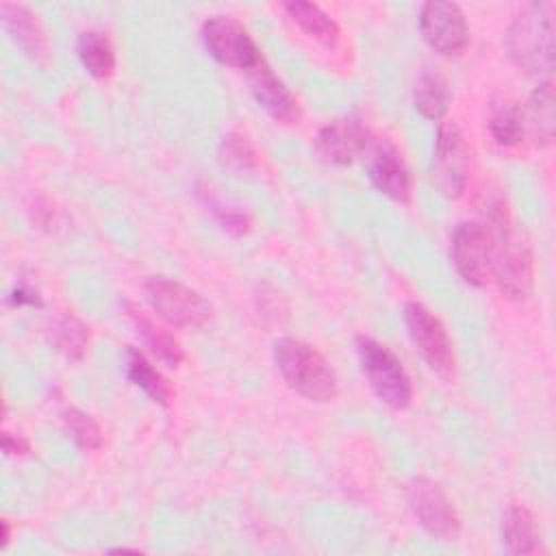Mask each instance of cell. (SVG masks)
I'll return each instance as SVG.
<instances>
[{
	"label": "cell",
	"mask_w": 556,
	"mask_h": 556,
	"mask_svg": "<svg viewBox=\"0 0 556 556\" xmlns=\"http://www.w3.org/2000/svg\"><path fill=\"white\" fill-rule=\"evenodd\" d=\"M274 363L285 382L311 402H330L339 384L330 363L313 345L285 337L274 345Z\"/></svg>",
	"instance_id": "6da1fadb"
},
{
	"label": "cell",
	"mask_w": 556,
	"mask_h": 556,
	"mask_svg": "<svg viewBox=\"0 0 556 556\" xmlns=\"http://www.w3.org/2000/svg\"><path fill=\"white\" fill-rule=\"evenodd\" d=\"M506 50L526 72H549L554 65V4H526L506 30Z\"/></svg>",
	"instance_id": "7a4b0ae2"
},
{
	"label": "cell",
	"mask_w": 556,
	"mask_h": 556,
	"mask_svg": "<svg viewBox=\"0 0 556 556\" xmlns=\"http://www.w3.org/2000/svg\"><path fill=\"white\" fill-rule=\"evenodd\" d=\"M493 228V276L500 285V291L506 298L523 300L532 289V254L528 245L508 228L506 213L502 204H495L491 211Z\"/></svg>",
	"instance_id": "3957f363"
},
{
	"label": "cell",
	"mask_w": 556,
	"mask_h": 556,
	"mask_svg": "<svg viewBox=\"0 0 556 556\" xmlns=\"http://www.w3.org/2000/svg\"><path fill=\"white\" fill-rule=\"evenodd\" d=\"M356 354L361 369L374 393L391 408H406L413 400V384L400 358L371 337H356Z\"/></svg>",
	"instance_id": "277c9868"
},
{
	"label": "cell",
	"mask_w": 556,
	"mask_h": 556,
	"mask_svg": "<svg viewBox=\"0 0 556 556\" xmlns=\"http://www.w3.org/2000/svg\"><path fill=\"white\" fill-rule=\"evenodd\" d=\"M404 324L413 345L417 348L421 358L428 363V367L441 378L452 380L456 371V356L441 319L424 304L406 302Z\"/></svg>",
	"instance_id": "5b68a950"
},
{
	"label": "cell",
	"mask_w": 556,
	"mask_h": 556,
	"mask_svg": "<svg viewBox=\"0 0 556 556\" xmlns=\"http://www.w3.org/2000/svg\"><path fill=\"white\" fill-rule=\"evenodd\" d=\"M143 289H146V298H148L152 311L172 326L200 328L213 315L211 304L198 291H193L176 280H169L163 276H152L146 280Z\"/></svg>",
	"instance_id": "8992f818"
},
{
	"label": "cell",
	"mask_w": 556,
	"mask_h": 556,
	"mask_svg": "<svg viewBox=\"0 0 556 556\" xmlns=\"http://www.w3.org/2000/svg\"><path fill=\"white\" fill-rule=\"evenodd\" d=\"M202 41L215 61L241 72H250L265 59L248 28L228 15L206 20L202 26Z\"/></svg>",
	"instance_id": "52a82bcc"
},
{
	"label": "cell",
	"mask_w": 556,
	"mask_h": 556,
	"mask_svg": "<svg viewBox=\"0 0 556 556\" xmlns=\"http://www.w3.org/2000/svg\"><path fill=\"white\" fill-rule=\"evenodd\" d=\"M452 263L458 276L482 287L493 274V235L480 222H460L452 235Z\"/></svg>",
	"instance_id": "ba28073f"
},
{
	"label": "cell",
	"mask_w": 556,
	"mask_h": 556,
	"mask_svg": "<svg viewBox=\"0 0 556 556\" xmlns=\"http://www.w3.org/2000/svg\"><path fill=\"white\" fill-rule=\"evenodd\" d=\"M406 500L417 521L432 536L441 541H454L458 536L460 519L456 515V508L434 480L424 476L413 478L406 484Z\"/></svg>",
	"instance_id": "9c48e42d"
},
{
	"label": "cell",
	"mask_w": 556,
	"mask_h": 556,
	"mask_svg": "<svg viewBox=\"0 0 556 556\" xmlns=\"http://www.w3.org/2000/svg\"><path fill=\"white\" fill-rule=\"evenodd\" d=\"M367 176L378 191L395 202H408L410 198V174L400 150L380 137H367L363 148Z\"/></svg>",
	"instance_id": "30bf717a"
},
{
	"label": "cell",
	"mask_w": 556,
	"mask_h": 556,
	"mask_svg": "<svg viewBox=\"0 0 556 556\" xmlns=\"http://www.w3.org/2000/svg\"><path fill=\"white\" fill-rule=\"evenodd\" d=\"M419 28L426 43L439 54H460L469 43V26L458 4L426 2L419 13Z\"/></svg>",
	"instance_id": "8fae6325"
},
{
	"label": "cell",
	"mask_w": 556,
	"mask_h": 556,
	"mask_svg": "<svg viewBox=\"0 0 556 556\" xmlns=\"http://www.w3.org/2000/svg\"><path fill=\"white\" fill-rule=\"evenodd\" d=\"M432 180L445 198H458L467 185V148L456 124L445 122L437 130Z\"/></svg>",
	"instance_id": "7c38bea8"
},
{
	"label": "cell",
	"mask_w": 556,
	"mask_h": 556,
	"mask_svg": "<svg viewBox=\"0 0 556 556\" xmlns=\"http://www.w3.org/2000/svg\"><path fill=\"white\" fill-rule=\"evenodd\" d=\"M369 132L354 117H339L317 132V152L332 165H350L363 154Z\"/></svg>",
	"instance_id": "4fadbf2b"
},
{
	"label": "cell",
	"mask_w": 556,
	"mask_h": 556,
	"mask_svg": "<svg viewBox=\"0 0 556 556\" xmlns=\"http://www.w3.org/2000/svg\"><path fill=\"white\" fill-rule=\"evenodd\" d=\"M250 91L256 98V102L276 119V122H293L298 119V100L295 96L285 87V83L274 74V70L263 59L256 67L245 72Z\"/></svg>",
	"instance_id": "5bb4252c"
},
{
	"label": "cell",
	"mask_w": 556,
	"mask_h": 556,
	"mask_svg": "<svg viewBox=\"0 0 556 556\" xmlns=\"http://www.w3.org/2000/svg\"><path fill=\"white\" fill-rule=\"evenodd\" d=\"M0 13L4 30L13 39V43L20 46L22 52L30 59L43 63L48 56V41L37 15L28 7L13 2H2Z\"/></svg>",
	"instance_id": "9a60e30c"
},
{
	"label": "cell",
	"mask_w": 556,
	"mask_h": 556,
	"mask_svg": "<svg viewBox=\"0 0 556 556\" xmlns=\"http://www.w3.org/2000/svg\"><path fill=\"white\" fill-rule=\"evenodd\" d=\"M523 115V130H528L534 146H549L554 141V85L541 83L528 98Z\"/></svg>",
	"instance_id": "2e32d148"
},
{
	"label": "cell",
	"mask_w": 556,
	"mask_h": 556,
	"mask_svg": "<svg viewBox=\"0 0 556 556\" xmlns=\"http://www.w3.org/2000/svg\"><path fill=\"white\" fill-rule=\"evenodd\" d=\"M502 539L510 554L539 552V528L526 506H510L502 521Z\"/></svg>",
	"instance_id": "e0dca14e"
},
{
	"label": "cell",
	"mask_w": 556,
	"mask_h": 556,
	"mask_svg": "<svg viewBox=\"0 0 556 556\" xmlns=\"http://www.w3.org/2000/svg\"><path fill=\"white\" fill-rule=\"evenodd\" d=\"M413 102L424 117L441 119L450 106L447 80L437 70L421 72L413 87Z\"/></svg>",
	"instance_id": "ac0fdd59"
},
{
	"label": "cell",
	"mask_w": 556,
	"mask_h": 556,
	"mask_svg": "<svg viewBox=\"0 0 556 556\" xmlns=\"http://www.w3.org/2000/svg\"><path fill=\"white\" fill-rule=\"evenodd\" d=\"M76 52L83 67L93 78H109L115 70V52L111 39L102 30H85L78 35Z\"/></svg>",
	"instance_id": "d6986e66"
},
{
	"label": "cell",
	"mask_w": 556,
	"mask_h": 556,
	"mask_svg": "<svg viewBox=\"0 0 556 556\" xmlns=\"http://www.w3.org/2000/svg\"><path fill=\"white\" fill-rule=\"evenodd\" d=\"M128 313H130V317H132V321H135L139 334L143 337L146 345L150 348V352H152L159 361H163L165 365L178 367V365L182 363V358H185V352H182L180 343L174 339V334H169L165 328L156 326L146 313L137 311L135 306H128Z\"/></svg>",
	"instance_id": "ffe728a7"
},
{
	"label": "cell",
	"mask_w": 556,
	"mask_h": 556,
	"mask_svg": "<svg viewBox=\"0 0 556 556\" xmlns=\"http://www.w3.org/2000/svg\"><path fill=\"white\" fill-rule=\"evenodd\" d=\"M126 376L135 387H139L154 402L167 404L172 400L169 382L161 376V371L139 350L130 348L126 352Z\"/></svg>",
	"instance_id": "44dd1931"
},
{
	"label": "cell",
	"mask_w": 556,
	"mask_h": 556,
	"mask_svg": "<svg viewBox=\"0 0 556 556\" xmlns=\"http://www.w3.org/2000/svg\"><path fill=\"white\" fill-rule=\"evenodd\" d=\"M489 130L495 143L510 148L517 146L523 139V115L521 109L508 100V98H497L489 106Z\"/></svg>",
	"instance_id": "7402d4cb"
},
{
	"label": "cell",
	"mask_w": 556,
	"mask_h": 556,
	"mask_svg": "<svg viewBox=\"0 0 556 556\" xmlns=\"http://www.w3.org/2000/svg\"><path fill=\"white\" fill-rule=\"evenodd\" d=\"M285 11L289 13V17L306 33L311 35L313 39L321 41V43H334L337 37H339V24L328 15L324 13L317 4L313 2H302V0H295V2H287L282 4Z\"/></svg>",
	"instance_id": "603a6c76"
},
{
	"label": "cell",
	"mask_w": 556,
	"mask_h": 556,
	"mask_svg": "<svg viewBox=\"0 0 556 556\" xmlns=\"http://www.w3.org/2000/svg\"><path fill=\"white\" fill-rule=\"evenodd\" d=\"M52 341L59 352H63L72 361H78L87 348L89 328L76 317L63 315L52 326Z\"/></svg>",
	"instance_id": "cb8c5ba5"
},
{
	"label": "cell",
	"mask_w": 556,
	"mask_h": 556,
	"mask_svg": "<svg viewBox=\"0 0 556 556\" xmlns=\"http://www.w3.org/2000/svg\"><path fill=\"white\" fill-rule=\"evenodd\" d=\"M219 161L235 174L252 172L256 167V154L245 137L230 132L219 143Z\"/></svg>",
	"instance_id": "d4e9b609"
},
{
	"label": "cell",
	"mask_w": 556,
	"mask_h": 556,
	"mask_svg": "<svg viewBox=\"0 0 556 556\" xmlns=\"http://www.w3.org/2000/svg\"><path fill=\"white\" fill-rule=\"evenodd\" d=\"M63 426L67 434L74 439V443L83 450H98L102 445V430L100 426L91 419V415L78 410V408H67L63 413Z\"/></svg>",
	"instance_id": "484cf974"
},
{
	"label": "cell",
	"mask_w": 556,
	"mask_h": 556,
	"mask_svg": "<svg viewBox=\"0 0 556 556\" xmlns=\"http://www.w3.org/2000/svg\"><path fill=\"white\" fill-rule=\"evenodd\" d=\"M200 200L206 204V208L215 215V219L235 237L245 235L250 230V217L232 206H224V202L208 189V187H200Z\"/></svg>",
	"instance_id": "4316f807"
},
{
	"label": "cell",
	"mask_w": 556,
	"mask_h": 556,
	"mask_svg": "<svg viewBox=\"0 0 556 556\" xmlns=\"http://www.w3.org/2000/svg\"><path fill=\"white\" fill-rule=\"evenodd\" d=\"M2 450H4V454H9V456H20V454H26V452L30 450V445H28L26 439L13 437V434L7 432V434L2 437Z\"/></svg>",
	"instance_id": "83f0119b"
},
{
	"label": "cell",
	"mask_w": 556,
	"mask_h": 556,
	"mask_svg": "<svg viewBox=\"0 0 556 556\" xmlns=\"http://www.w3.org/2000/svg\"><path fill=\"white\" fill-rule=\"evenodd\" d=\"M13 300H15L17 306H20V304H39L37 291H33L30 287H24V285H20V287L13 291Z\"/></svg>",
	"instance_id": "f1b7e54d"
},
{
	"label": "cell",
	"mask_w": 556,
	"mask_h": 556,
	"mask_svg": "<svg viewBox=\"0 0 556 556\" xmlns=\"http://www.w3.org/2000/svg\"><path fill=\"white\" fill-rule=\"evenodd\" d=\"M9 536H11V532H9V519H2V547L9 543Z\"/></svg>",
	"instance_id": "f546056e"
}]
</instances>
